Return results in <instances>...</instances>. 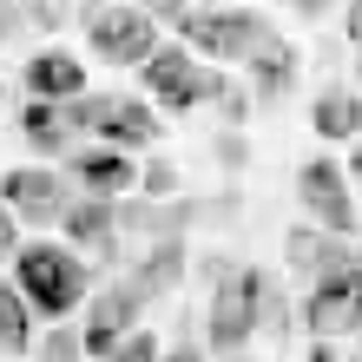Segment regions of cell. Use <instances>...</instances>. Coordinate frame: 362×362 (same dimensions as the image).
I'll use <instances>...</instances> for the list:
<instances>
[{
    "label": "cell",
    "instance_id": "cell-1",
    "mask_svg": "<svg viewBox=\"0 0 362 362\" xmlns=\"http://www.w3.org/2000/svg\"><path fill=\"white\" fill-rule=\"evenodd\" d=\"M145 13L178 27V47L204 66H250L276 40V27L257 7H145Z\"/></svg>",
    "mask_w": 362,
    "mask_h": 362
},
{
    "label": "cell",
    "instance_id": "cell-2",
    "mask_svg": "<svg viewBox=\"0 0 362 362\" xmlns=\"http://www.w3.org/2000/svg\"><path fill=\"white\" fill-rule=\"evenodd\" d=\"M257 329H284V310H276V284L257 264H218V290L204 303V343L211 356H244V343Z\"/></svg>",
    "mask_w": 362,
    "mask_h": 362
},
{
    "label": "cell",
    "instance_id": "cell-3",
    "mask_svg": "<svg viewBox=\"0 0 362 362\" xmlns=\"http://www.w3.org/2000/svg\"><path fill=\"white\" fill-rule=\"evenodd\" d=\"M13 290L27 296V310L33 316H53V323H66V316L86 303V290H93V276L86 264L73 257V244H20V257H13Z\"/></svg>",
    "mask_w": 362,
    "mask_h": 362
},
{
    "label": "cell",
    "instance_id": "cell-4",
    "mask_svg": "<svg viewBox=\"0 0 362 362\" xmlns=\"http://www.w3.org/2000/svg\"><path fill=\"white\" fill-rule=\"evenodd\" d=\"M139 79H145V93H152L158 119H165V112H191V105L230 93V79H224L218 66H204V59H191L178 40H165V47L152 53V66H145Z\"/></svg>",
    "mask_w": 362,
    "mask_h": 362
},
{
    "label": "cell",
    "instance_id": "cell-5",
    "mask_svg": "<svg viewBox=\"0 0 362 362\" xmlns=\"http://www.w3.org/2000/svg\"><path fill=\"white\" fill-rule=\"evenodd\" d=\"M86 47H93V59H105V66L145 73L165 40H158V20L145 7H86Z\"/></svg>",
    "mask_w": 362,
    "mask_h": 362
},
{
    "label": "cell",
    "instance_id": "cell-6",
    "mask_svg": "<svg viewBox=\"0 0 362 362\" xmlns=\"http://www.w3.org/2000/svg\"><path fill=\"white\" fill-rule=\"evenodd\" d=\"M303 323H310L316 343H336V336L362 329V257H349L343 270H329L323 284H310Z\"/></svg>",
    "mask_w": 362,
    "mask_h": 362
},
{
    "label": "cell",
    "instance_id": "cell-7",
    "mask_svg": "<svg viewBox=\"0 0 362 362\" xmlns=\"http://www.w3.org/2000/svg\"><path fill=\"white\" fill-rule=\"evenodd\" d=\"M296 198L316 224H323V238H356V198H349V172L336 158H310L303 172H296Z\"/></svg>",
    "mask_w": 362,
    "mask_h": 362
},
{
    "label": "cell",
    "instance_id": "cell-8",
    "mask_svg": "<svg viewBox=\"0 0 362 362\" xmlns=\"http://www.w3.org/2000/svg\"><path fill=\"white\" fill-rule=\"evenodd\" d=\"M0 204L13 211V224H59L66 218V204H73V185L47 172V165H13L7 178H0Z\"/></svg>",
    "mask_w": 362,
    "mask_h": 362
},
{
    "label": "cell",
    "instance_id": "cell-9",
    "mask_svg": "<svg viewBox=\"0 0 362 362\" xmlns=\"http://www.w3.org/2000/svg\"><path fill=\"white\" fill-rule=\"evenodd\" d=\"M139 310H145V296L125 284H105L93 303H86V323H79V343H86V356H119L125 343L139 336Z\"/></svg>",
    "mask_w": 362,
    "mask_h": 362
},
{
    "label": "cell",
    "instance_id": "cell-10",
    "mask_svg": "<svg viewBox=\"0 0 362 362\" xmlns=\"http://www.w3.org/2000/svg\"><path fill=\"white\" fill-rule=\"evenodd\" d=\"M66 185L79 191V198H105V204H119L125 191H139V165H132V152L93 145V152H73V172H66Z\"/></svg>",
    "mask_w": 362,
    "mask_h": 362
},
{
    "label": "cell",
    "instance_id": "cell-11",
    "mask_svg": "<svg viewBox=\"0 0 362 362\" xmlns=\"http://www.w3.org/2000/svg\"><path fill=\"white\" fill-rule=\"evenodd\" d=\"M20 86L40 105H73V99H86V66H79V53H66V47H40L27 59V73H20Z\"/></svg>",
    "mask_w": 362,
    "mask_h": 362
},
{
    "label": "cell",
    "instance_id": "cell-12",
    "mask_svg": "<svg viewBox=\"0 0 362 362\" xmlns=\"http://www.w3.org/2000/svg\"><path fill=\"white\" fill-rule=\"evenodd\" d=\"M158 105L152 99H112L99 119V145H112V152H132V145H158Z\"/></svg>",
    "mask_w": 362,
    "mask_h": 362
},
{
    "label": "cell",
    "instance_id": "cell-13",
    "mask_svg": "<svg viewBox=\"0 0 362 362\" xmlns=\"http://www.w3.org/2000/svg\"><path fill=\"white\" fill-rule=\"evenodd\" d=\"M59 224H66L73 250H93V257H112V244H119V204H105V198H73Z\"/></svg>",
    "mask_w": 362,
    "mask_h": 362
},
{
    "label": "cell",
    "instance_id": "cell-14",
    "mask_svg": "<svg viewBox=\"0 0 362 362\" xmlns=\"http://www.w3.org/2000/svg\"><path fill=\"white\" fill-rule=\"evenodd\" d=\"M125 284H132L145 303H158V296H172L178 284H185V238H165V244H152L145 257L125 270Z\"/></svg>",
    "mask_w": 362,
    "mask_h": 362
},
{
    "label": "cell",
    "instance_id": "cell-15",
    "mask_svg": "<svg viewBox=\"0 0 362 362\" xmlns=\"http://www.w3.org/2000/svg\"><path fill=\"white\" fill-rule=\"evenodd\" d=\"M310 125H316V139H329V145H349V139H362V93H343V86L316 93V105H310Z\"/></svg>",
    "mask_w": 362,
    "mask_h": 362
},
{
    "label": "cell",
    "instance_id": "cell-16",
    "mask_svg": "<svg viewBox=\"0 0 362 362\" xmlns=\"http://www.w3.org/2000/svg\"><path fill=\"white\" fill-rule=\"evenodd\" d=\"M20 139H27L33 152H66V145H73L66 105H40V99H27V105H20Z\"/></svg>",
    "mask_w": 362,
    "mask_h": 362
},
{
    "label": "cell",
    "instance_id": "cell-17",
    "mask_svg": "<svg viewBox=\"0 0 362 362\" xmlns=\"http://www.w3.org/2000/svg\"><path fill=\"white\" fill-rule=\"evenodd\" d=\"M250 99H276V93H290V79H296V47L290 40H270V47L250 59Z\"/></svg>",
    "mask_w": 362,
    "mask_h": 362
},
{
    "label": "cell",
    "instance_id": "cell-18",
    "mask_svg": "<svg viewBox=\"0 0 362 362\" xmlns=\"http://www.w3.org/2000/svg\"><path fill=\"white\" fill-rule=\"evenodd\" d=\"M290 264L310 276V284H323L329 270H343L349 264V250L343 238H316V230H290Z\"/></svg>",
    "mask_w": 362,
    "mask_h": 362
},
{
    "label": "cell",
    "instance_id": "cell-19",
    "mask_svg": "<svg viewBox=\"0 0 362 362\" xmlns=\"http://www.w3.org/2000/svg\"><path fill=\"white\" fill-rule=\"evenodd\" d=\"M0 349L7 356L33 349V310H27V296L13 290V276H0Z\"/></svg>",
    "mask_w": 362,
    "mask_h": 362
},
{
    "label": "cell",
    "instance_id": "cell-20",
    "mask_svg": "<svg viewBox=\"0 0 362 362\" xmlns=\"http://www.w3.org/2000/svg\"><path fill=\"white\" fill-rule=\"evenodd\" d=\"M105 105H112V93H86V99H73V105H66V125H73V139H79V132H93V139H99V119H105Z\"/></svg>",
    "mask_w": 362,
    "mask_h": 362
},
{
    "label": "cell",
    "instance_id": "cell-21",
    "mask_svg": "<svg viewBox=\"0 0 362 362\" xmlns=\"http://www.w3.org/2000/svg\"><path fill=\"white\" fill-rule=\"evenodd\" d=\"M40 362H86V343H79V336L59 323V329L40 336Z\"/></svg>",
    "mask_w": 362,
    "mask_h": 362
},
{
    "label": "cell",
    "instance_id": "cell-22",
    "mask_svg": "<svg viewBox=\"0 0 362 362\" xmlns=\"http://www.w3.org/2000/svg\"><path fill=\"white\" fill-rule=\"evenodd\" d=\"M172 185H178V172H172V165H165V158L139 165V191H145V198H152V204H165V191H172Z\"/></svg>",
    "mask_w": 362,
    "mask_h": 362
},
{
    "label": "cell",
    "instance_id": "cell-23",
    "mask_svg": "<svg viewBox=\"0 0 362 362\" xmlns=\"http://www.w3.org/2000/svg\"><path fill=\"white\" fill-rule=\"evenodd\" d=\"M158 356H165V343H158V336H145V329H139V336H132V343H125V349H119L112 362H158Z\"/></svg>",
    "mask_w": 362,
    "mask_h": 362
},
{
    "label": "cell",
    "instance_id": "cell-24",
    "mask_svg": "<svg viewBox=\"0 0 362 362\" xmlns=\"http://www.w3.org/2000/svg\"><path fill=\"white\" fill-rule=\"evenodd\" d=\"M27 27H40V33H59V27H66V7L40 0V7H27Z\"/></svg>",
    "mask_w": 362,
    "mask_h": 362
},
{
    "label": "cell",
    "instance_id": "cell-25",
    "mask_svg": "<svg viewBox=\"0 0 362 362\" xmlns=\"http://www.w3.org/2000/svg\"><path fill=\"white\" fill-rule=\"evenodd\" d=\"M7 257H20V224H13V211L0 204V264Z\"/></svg>",
    "mask_w": 362,
    "mask_h": 362
},
{
    "label": "cell",
    "instance_id": "cell-26",
    "mask_svg": "<svg viewBox=\"0 0 362 362\" xmlns=\"http://www.w3.org/2000/svg\"><path fill=\"white\" fill-rule=\"evenodd\" d=\"M20 27H27V7H0V40H13Z\"/></svg>",
    "mask_w": 362,
    "mask_h": 362
},
{
    "label": "cell",
    "instance_id": "cell-27",
    "mask_svg": "<svg viewBox=\"0 0 362 362\" xmlns=\"http://www.w3.org/2000/svg\"><path fill=\"white\" fill-rule=\"evenodd\" d=\"M218 158H224V165H244V139L224 132V139H218Z\"/></svg>",
    "mask_w": 362,
    "mask_h": 362
},
{
    "label": "cell",
    "instance_id": "cell-28",
    "mask_svg": "<svg viewBox=\"0 0 362 362\" xmlns=\"http://www.w3.org/2000/svg\"><path fill=\"white\" fill-rule=\"evenodd\" d=\"M158 362H204V356H198V349H191V343H172V349H165Z\"/></svg>",
    "mask_w": 362,
    "mask_h": 362
},
{
    "label": "cell",
    "instance_id": "cell-29",
    "mask_svg": "<svg viewBox=\"0 0 362 362\" xmlns=\"http://www.w3.org/2000/svg\"><path fill=\"white\" fill-rule=\"evenodd\" d=\"M343 27H349V40H356V47H362V0H356V7L343 13Z\"/></svg>",
    "mask_w": 362,
    "mask_h": 362
},
{
    "label": "cell",
    "instance_id": "cell-30",
    "mask_svg": "<svg viewBox=\"0 0 362 362\" xmlns=\"http://www.w3.org/2000/svg\"><path fill=\"white\" fill-rule=\"evenodd\" d=\"M310 362H349V356H336V343H316V349H310Z\"/></svg>",
    "mask_w": 362,
    "mask_h": 362
},
{
    "label": "cell",
    "instance_id": "cell-31",
    "mask_svg": "<svg viewBox=\"0 0 362 362\" xmlns=\"http://www.w3.org/2000/svg\"><path fill=\"white\" fill-rule=\"evenodd\" d=\"M343 172H349V178H356V185H362V152H356V158H349V165H343Z\"/></svg>",
    "mask_w": 362,
    "mask_h": 362
},
{
    "label": "cell",
    "instance_id": "cell-32",
    "mask_svg": "<svg viewBox=\"0 0 362 362\" xmlns=\"http://www.w3.org/2000/svg\"><path fill=\"white\" fill-rule=\"evenodd\" d=\"M218 362H250V356H218Z\"/></svg>",
    "mask_w": 362,
    "mask_h": 362
}]
</instances>
